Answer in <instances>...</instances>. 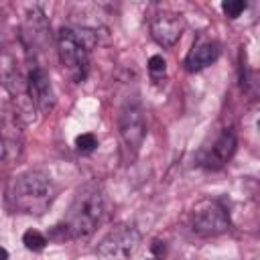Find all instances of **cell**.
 <instances>
[{
    "label": "cell",
    "mask_w": 260,
    "mask_h": 260,
    "mask_svg": "<svg viewBox=\"0 0 260 260\" xmlns=\"http://www.w3.org/2000/svg\"><path fill=\"white\" fill-rule=\"evenodd\" d=\"M95 146H98V138H95V134H91V132H83V134H79V136L75 138V148H77L79 152H83V154L93 152Z\"/></svg>",
    "instance_id": "7c38bea8"
},
{
    "label": "cell",
    "mask_w": 260,
    "mask_h": 260,
    "mask_svg": "<svg viewBox=\"0 0 260 260\" xmlns=\"http://www.w3.org/2000/svg\"><path fill=\"white\" fill-rule=\"evenodd\" d=\"M22 244L32 252H41L47 246V238L37 230H26L24 236H22Z\"/></svg>",
    "instance_id": "8fae6325"
},
{
    "label": "cell",
    "mask_w": 260,
    "mask_h": 260,
    "mask_svg": "<svg viewBox=\"0 0 260 260\" xmlns=\"http://www.w3.org/2000/svg\"><path fill=\"white\" fill-rule=\"evenodd\" d=\"M140 248V234L134 225H116L98 244V254L104 260H130Z\"/></svg>",
    "instance_id": "277c9868"
},
{
    "label": "cell",
    "mask_w": 260,
    "mask_h": 260,
    "mask_svg": "<svg viewBox=\"0 0 260 260\" xmlns=\"http://www.w3.org/2000/svg\"><path fill=\"white\" fill-rule=\"evenodd\" d=\"M57 51L65 73L81 83L89 73V47L75 32L73 26H61L57 32Z\"/></svg>",
    "instance_id": "3957f363"
},
{
    "label": "cell",
    "mask_w": 260,
    "mask_h": 260,
    "mask_svg": "<svg viewBox=\"0 0 260 260\" xmlns=\"http://www.w3.org/2000/svg\"><path fill=\"white\" fill-rule=\"evenodd\" d=\"M185 28V20L179 12L173 10H160L150 20V35L160 47H173Z\"/></svg>",
    "instance_id": "ba28073f"
},
{
    "label": "cell",
    "mask_w": 260,
    "mask_h": 260,
    "mask_svg": "<svg viewBox=\"0 0 260 260\" xmlns=\"http://www.w3.org/2000/svg\"><path fill=\"white\" fill-rule=\"evenodd\" d=\"M193 230L199 236H219L230 230V217L228 211L217 201H203L193 211Z\"/></svg>",
    "instance_id": "8992f818"
},
{
    "label": "cell",
    "mask_w": 260,
    "mask_h": 260,
    "mask_svg": "<svg viewBox=\"0 0 260 260\" xmlns=\"http://www.w3.org/2000/svg\"><path fill=\"white\" fill-rule=\"evenodd\" d=\"M57 197V187L53 179L43 171H26L18 175L6 191L8 205L26 215L45 213Z\"/></svg>",
    "instance_id": "6da1fadb"
},
{
    "label": "cell",
    "mask_w": 260,
    "mask_h": 260,
    "mask_svg": "<svg viewBox=\"0 0 260 260\" xmlns=\"http://www.w3.org/2000/svg\"><path fill=\"white\" fill-rule=\"evenodd\" d=\"M118 128H120V138L124 146L132 154H136L146 138V120H144V110L140 100L128 98L124 102L118 118Z\"/></svg>",
    "instance_id": "5b68a950"
},
{
    "label": "cell",
    "mask_w": 260,
    "mask_h": 260,
    "mask_svg": "<svg viewBox=\"0 0 260 260\" xmlns=\"http://www.w3.org/2000/svg\"><path fill=\"white\" fill-rule=\"evenodd\" d=\"M246 2L244 0H228V2H221V10L228 18H238L244 10H246Z\"/></svg>",
    "instance_id": "4fadbf2b"
},
{
    "label": "cell",
    "mask_w": 260,
    "mask_h": 260,
    "mask_svg": "<svg viewBox=\"0 0 260 260\" xmlns=\"http://www.w3.org/2000/svg\"><path fill=\"white\" fill-rule=\"evenodd\" d=\"M106 213V197L98 185H85L77 191L63 219V230L73 240L89 238Z\"/></svg>",
    "instance_id": "7a4b0ae2"
},
{
    "label": "cell",
    "mask_w": 260,
    "mask_h": 260,
    "mask_svg": "<svg viewBox=\"0 0 260 260\" xmlns=\"http://www.w3.org/2000/svg\"><path fill=\"white\" fill-rule=\"evenodd\" d=\"M26 91H28L30 104H32L41 114H49V112L55 108L53 83H51L49 73H47L41 65L30 67L28 77H26Z\"/></svg>",
    "instance_id": "52a82bcc"
},
{
    "label": "cell",
    "mask_w": 260,
    "mask_h": 260,
    "mask_svg": "<svg viewBox=\"0 0 260 260\" xmlns=\"http://www.w3.org/2000/svg\"><path fill=\"white\" fill-rule=\"evenodd\" d=\"M236 146H238L236 132L232 128H223L217 134V138L213 140L209 152L205 154V158L201 162L203 169H207V171H219V169H223L232 160V156L236 152Z\"/></svg>",
    "instance_id": "9c48e42d"
},
{
    "label": "cell",
    "mask_w": 260,
    "mask_h": 260,
    "mask_svg": "<svg viewBox=\"0 0 260 260\" xmlns=\"http://www.w3.org/2000/svg\"><path fill=\"white\" fill-rule=\"evenodd\" d=\"M148 71L154 79H160L165 77V71H167V61L162 59V55H152L148 59Z\"/></svg>",
    "instance_id": "5bb4252c"
},
{
    "label": "cell",
    "mask_w": 260,
    "mask_h": 260,
    "mask_svg": "<svg viewBox=\"0 0 260 260\" xmlns=\"http://www.w3.org/2000/svg\"><path fill=\"white\" fill-rule=\"evenodd\" d=\"M0 260H8V250L0 246Z\"/></svg>",
    "instance_id": "9a60e30c"
},
{
    "label": "cell",
    "mask_w": 260,
    "mask_h": 260,
    "mask_svg": "<svg viewBox=\"0 0 260 260\" xmlns=\"http://www.w3.org/2000/svg\"><path fill=\"white\" fill-rule=\"evenodd\" d=\"M219 57V45L217 41L209 37H199V41L191 47V51L185 57V65L189 71H201L207 65H211Z\"/></svg>",
    "instance_id": "30bf717a"
}]
</instances>
